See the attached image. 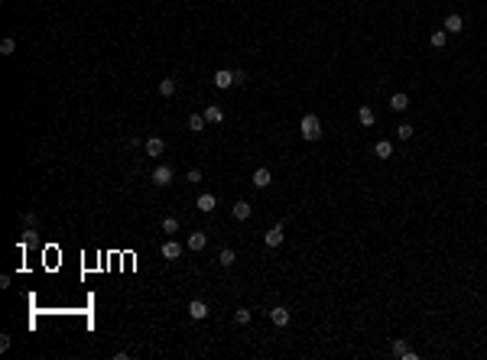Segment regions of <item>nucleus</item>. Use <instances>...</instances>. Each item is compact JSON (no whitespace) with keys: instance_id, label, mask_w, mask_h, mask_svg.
<instances>
[{"instance_id":"17","label":"nucleus","mask_w":487,"mask_h":360,"mask_svg":"<svg viewBox=\"0 0 487 360\" xmlns=\"http://www.w3.org/2000/svg\"><path fill=\"white\" fill-rule=\"evenodd\" d=\"M176 91H179V81L176 78H162L159 81V94H162V98H172Z\"/></svg>"},{"instance_id":"8","label":"nucleus","mask_w":487,"mask_h":360,"mask_svg":"<svg viewBox=\"0 0 487 360\" xmlns=\"http://www.w3.org/2000/svg\"><path fill=\"white\" fill-rule=\"evenodd\" d=\"M159 253H162L166 260H179V257H182V243H179V240H166V243L159 247Z\"/></svg>"},{"instance_id":"12","label":"nucleus","mask_w":487,"mask_h":360,"mask_svg":"<svg viewBox=\"0 0 487 360\" xmlns=\"http://www.w3.org/2000/svg\"><path fill=\"white\" fill-rule=\"evenodd\" d=\"M166 153V140L162 136H150L147 140V156H162Z\"/></svg>"},{"instance_id":"15","label":"nucleus","mask_w":487,"mask_h":360,"mask_svg":"<svg viewBox=\"0 0 487 360\" xmlns=\"http://www.w3.org/2000/svg\"><path fill=\"white\" fill-rule=\"evenodd\" d=\"M218 263H221V266H225V269H231L234 263H237V253H234L231 247H225V250L218 253Z\"/></svg>"},{"instance_id":"1","label":"nucleus","mask_w":487,"mask_h":360,"mask_svg":"<svg viewBox=\"0 0 487 360\" xmlns=\"http://www.w3.org/2000/svg\"><path fill=\"white\" fill-rule=\"evenodd\" d=\"M299 133H302V140H305V143L322 140V120H318L315 114H305V117L299 120Z\"/></svg>"},{"instance_id":"23","label":"nucleus","mask_w":487,"mask_h":360,"mask_svg":"<svg viewBox=\"0 0 487 360\" xmlns=\"http://www.w3.org/2000/svg\"><path fill=\"white\" fill-rule=\"evenodd\" d=\"M162 234H179V218H166L162 221Z\"/></svg>"},{"instance_id":"19","label":"nucleus","mask_w":487,"mask_h":360,"mask_svg":"<svg viewBox=\"0 0 487 360\" xmlns=\"http://www.w3.org/2000/svg\"><path fill=\"white\" fill-rule=\"evenodd\" d=\"M357 120H361V127H374V110L367 104H361L357 107Z\"/></svg>"},{"instance_id":"25","label":"nucleus","mask_w":487,"mask_h":360,"mask_svg":"<svg viewBox=\"0 0 487 360\" xmlns=\"http://www.w3.org/2000/svg\"><path fill=\"white\" fill-rule=\"evenodd\" d=\"M13 52H16V42H13V39L7 36V39L0 42V55H13Z\"/></svg>"},{"instance_id":"4","label":"nucleus","mask_w":487,"mask_h":360,"mask_svg":"<svg viewBox=\"0 0 487 360\" xmlns=\"http://www.w3.org/2000/svg\"><path fill=\"white\" fill-rule=\"evenodd\" d=\"M283 240H286V234H283V227H270V230H266V234H263V243H266V247H270V250H276V247H283Z\"/></svg>"},{"instance_id":"20","label":"nucleus","mask_w":487,"mask_h":360,"mask_svg":"<svg viewBox=\"0 0 487 360\" xmlns=\"http://www.w3.org/2000/svg\"><path fill=\"white\" fill-rule=\"evenodd\" d=\"M205 120H208V124H221V120H225V110L211 104V107H205Z\"/></svg>"},{"instance_id":"3","label":"nucleus","mask_w":487,"mask_h":360,"mask_svg":"<svg viewBox=\"0 0 487 360\" xmlns=\"http://www.w3.org/2000/svg\"><path fill=\"white\" fill-rule=\"evenodd\" d=\"M172 175H176V172H172L169 165H156V169H153V175H150V182H153L156 188H166V185L172 182Z\"/></svg>"},{"instance_id":"2","label":"nucleus","mask_w":487,"mask_h":360,"mask_svg":"<svg viewBox=\"0 0 487 360\" xmlns=\"http://www.w3.org/2000/svg\"><path fill=\"white\" fill-rule=\"evenodd\" d=\"M390 351H393V357H400V360H416V357H419V354L412 351V347L406 344L403 337H393V344H390Z\"/></svg>"},{"instance_id":"24","label":"nucleus","mask_w":487,"mask_h":360,"mask_svg":"<svg viewBox=\"0 0 487 360\" xmlns=\"http://www.w3.org/2000/svg\"><path fill=\"white\" fill-rule=\"evenodd\" d=\"M410 136H412V127H410V124H400V127H396V140H403V143H406Z\"/></svg>"},{"instance_id":"22","label":"nucleus","mask_w":487,"mask_h":360,"mask_svg":"<svg viewBox=\"0 0 487 360\" xmlns=\"http://www.w3.org/2000/svg\"><path fill=\"white\" fill-rule=\"evenodd\" d=\"M205 124H208V120L201 117V114H192V117H188V130H192V133H201V130H205Z\"/></svg>"},{"instance_id":"16","label":"nucleus","mask_w":487,"mask_h":360,"mask_svg":"<svg viewBox=\"0 0 487 360\" xmlns=\"http://www.w3.org/2000/svg\"><path fill=\"white\" fill-rule=\"evenodd\" d=\"M270 182H273L270 169H257V172H254V188H266Z\"/></svg>"},{"instance_id":"6","label":"nucleus","mask_w":487,"mask_h":360,"mask_svg":"<svg viewBox=\"0 0 487 360\" xmlns=\"http://www.w3.org/2000/svg\"><path fill=\"white\" fill-rule=\"evenodd\" d=\"M289 318H293V315H289V308H286V305H276V308L270 312V321L276 325V328H286Z\"/></svg>"},{"instance_id":"29","label":"nucleus","mask_w":487,"mask_h":360,"mask_svg":"<svg viewBox=\"0 0 487 360\" xmlns=\"http://www.w3.org/2000/svg\"><path fill=\"white\" fill-rule=\"evenodd\" d=\"M188 182H201V169H188Z\"/></svg>"},{"instance_id":"5","label":"nucleus","mask_w":487,"mask_h":360,"mask_svg":"<svg viewBox=\"0 0 487 360\" xmlns=\"http://www.w3.org/2000/svg\"><path fill=\"white\" fill-rule=\"evenodd\" d=\"M188 318L205 321V318H208V305H205L201 298H192V302H188Z\"/></svg>"},{"instance_id":"26","label":"nucleus","mask_w":487,"mask_h":360,"mask_svg":"<svg viewBox=\"0 0 487 360\" xmlns=\"http://www.w3.org/2000/svg\"><path fill=\"white\" fill-rule=\"evenodd\" d=\"M234 321H237V325H247L250 321V308H237V312H234Z\"/></svg>"},{"instance_id":"18","label":"nucleus","mask_w":487,"mask_h":360,"mask_svg":"<svg viewBox=\"0 0 487 360\" xmlns=\"http://www.w3.org/2000/svg\"><path fill=\"white\" fill-rule=\"evenodd\" d=\"M429 42H432V49H445V46H449V33H445V30H435L432 36H429Z\"/></svg>"},{"instance_id":"14","label":"nucleus","mask_w":487,"mask_h":360,"mask_svg":"<svg viewBox=\"0 0 487 360\" xmlns=\"http://www.w3.org/2000/svg\"><path fill=\"white\" fill-rule=\"evenodd\" d=\"M390 107L396 110V114H403V110L410 107V94H403V91H396L393 98H390Z\"/></svg>"},{"instance_id":"21","label":"nucleus","mask_w":487,"mask_h":360,"mask_svg":"<svg viewBox=\"0 0 487 360\" xmlns=\"http://www.w3.org/2000/svg\"><path fill=\"white\" fill-rule=\"evenodd\" d=\"M374 153H377L380 159H390V156H393V143H390V140H380L377 146H374Z\"/></svg>"},{"instance_id":"13","label":"nucleus","mask_w":487,"mask_h":360,"mask_svg":"<svg viewBox=\"0 0 487 360\" xmlns=\"http://www.w3.org/2000/svg\"><path fill=\"white\" fill-rule=\"evenodd\" d=\"M442 26H445V33H461V30H464V20H461L458 13H449Z\"/></svg>"},{"instance_id":"9","label":"nucleus","mask_w":487,"mask_h":360,"mask_svg":"<svg viewBox=\"0 0 487 360\" xmlns=\"http://www.w3.org/2000/svg\"><path fill=\"white\" fill-rule=\"evenodd\" d=\"M195 204H198V211L211 214V211H215V208H218V198L211 195V192H201V195H198V201H195Z\"/></svg>"},{"instance_id":"28","label":"nucleus","mask_w":487,"mask_h":360,"mask_svg":"<svg viewBox=\"0 0 487 360\" xmlns=\"http://www.w3.org/2000/svg\"><path fill=\"white\" fill-rule=\"evenodd\" d=\"M234 85H247V71H234Z\"/></svg>"},{"instance_id":"11","label":"nucleus","mask_w":487,"mask_h":360,"mask_svg":"<svg viewBox=\"0 0 487 360\" xmlns=\"http://www.w3.org/2000/svg\"><path fill=\"white\" fill-rule=\"evenodd\" d=\"M215 88H221V91H227V88L234 85V71H227V68H221V71H215Z\"/></svg>"},{"instance_id":"27","label":"nucleus","mask_w":487,"mask_h":360,"mask_svg":"<svg viewBox=\"0 0 487 360\" xmlns=\"http://www.w3.org/2000/svg\"><path fill=\"white\" fill-rule=\"evenodd\" d=\"M36 224H39V218H36V214H23V227H26V230H36Z\"/></svg>"},{"instance_id":"7","label":"nucleus","mask_w":487,"mask_h":360,"mask_svg":"<svg viewBox=\"0 0 487 360\" xmlns=\"http://www.w3.org/2000/svg\"><path fill=\"white\" fill-rule=\"evenodd\" d=\"M186 247H188V250H205V247H208V234H205V230H195V234H188Z\"/></svg>"},{"instance_id":"10","label":"nucleus","mask_w":487,"mask_h":360,"mask_svg":"<svg viewBox=\"0 0 487 360\" xmlns=\"http://www.w3.org/2000/svg\"><path fill=\"white\" fill-rule=\"evenodd\" d=\"M231 214H234V221H247L250 214H254V208H250V201H234V208H231Z\"/></svg>"}]
</instances>
